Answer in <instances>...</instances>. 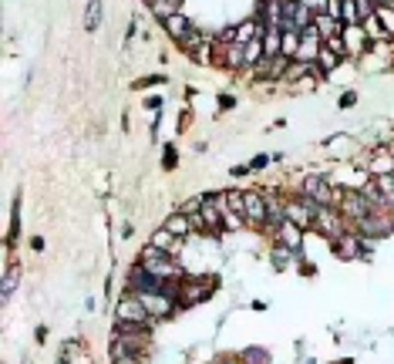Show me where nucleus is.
I'll return each mask as SVG.
<instances>
[{"instance_id": "22", "label": "nucleus", "mask_w": 394, "mask_h": 364, "mask_svg": "<svg viewBox=\"0 0 394 364\" xmlns=\"http://www.w3.org/2000/svg\"><path fill=\"white\" fill-rule=\"evenodd\" d=\"M314 27L320 31V38L323 41H330V38H340V31H344V24L334 17H327L323 10H317V17H314Z\"/></svg>"}, {"instance_id": "1", "label": "nucleus", "mask_w": 394, "mask_h": 364, "mask_svg": "<svg viewBox=\"0 0 394 364\" xmlns=\"http://www.w3.org/2000/svg\"><path fill=\"white\" fill-rule=\"evenodd\" d=\"M138 263L149 270L159 280H186V263H179L175 256H169L166 249H159L155 243H145L138 253Z\"/></svg>"}, {"instance_id": "11", "label": "nucleus", "mask_w": 394, "mask_h": 364, "mask_svg": "<svg viewBox=\"0 0 394 364\" xmlns=\"http://www.w3.org/2000/svg\"><path fill=\"white\" fill-rule=\"evenodd\" d=\"M125 284H129L131 293H162V290H166V280L152 277V273H149L145 267H142V263H135V267L129 270Z\"/></svg>"}, {"instance_id": "7", "label": "nucleus", "mask_w": 394, "mask_h": 364, "mask_svg": "<svg viewBox=\"0 0 394 364\" xmlns=\"http://www.w3.org/2000/svg\"><path fill=\"white\" fill-rule=\"evenodd\" d=\"M112 337H118V341L129 347L131 354H145V358H149V351H152V327L118 324V321H115V334H112Z\"/></svg>"}, {"instance_id": "9", "label": "nucleus", "mask_w": 394, "mask_h": 364, "mask_svg": "<svg viewBox=\"0 0 394 364\" xmlns=\"http://www.w3.org/2000/svg\"><path fill=\"white\" fill-rule=\"evenodd\" d=\"M330 249L337 253V260L344 263H354V260H367V247H364V236L357 230H347L344 236L330 240Z\"/></svg>"}, {"instance_id": "5", "label": "nucleus", "mask_w": 394, "mask_h": 364, "mask_svg": "<svg viewBox=\"0 0 394 364\" xmlns=\"http://www.w3.org/2000/svg\"><path fill=\"white\" fill-rule=\"evenodd\" d=\"M219 287L216 277H186L182 280V293H179V307L189 310V307H199L203 300H209L212 293Z\"/></svg>"}, {"instance_id": "18", "label": "nucleus", "mask_w": 394, "mask_h": 364, "mask_svg": "<svg viewBox=\"0 0 394 364\" xmlns=\"http://www.w3.org/2000/svg\"><path fill=\"white\" fill-rule=\"evenodd\" d=\"M293 260L300 263L303 253H297V249L283 247V243H277V240H273V247H270V263H273V270H290V267H293Z\"/></svg>"}, {"instance_id": "41", "label": "nucleus", "mask_w": 394, "mask_h": 364, "mask_svg": "<svg viewBox=\"0 0 394 364\" xmlns=\"http://www.w3.org/2000/svg\"><path fill=\"white\" fill-rule=\"evenodd\" d=\"M233 105H236V98L233 95H219V108H223V112H229Z\"/></svg>"}, {"instance_id": "21", "label": "nucleus", "mask_w": 394, "mask_h": 364, "mask_svg": "<svg viewBox=\"0 0 394 364\" xmlns=\"http://www.w3.org/2000/svg\"><path fill=\"white\" fill-rule=\"evenodd\" d=\"M283 51V27H266L263 31V54L266 58H280Z\"/></svg>"}, {"instance_id": "37", "label": "nucleus", "mask_w": 394, "mask_h": 364, "mask_svg": "<svg viewBox=\"0 0 394 364\" xmlns=\"http://www.w3.org/2000/svg\"><path fill=\"white\" fill-rule=\"evenodd\" d=\"M270 162H273V159H270V155H256V159H253V162H249V169H253V173H260V169H266V166H270Z\"/></svg>"}, {"instance_id": "45", "label": "nucleus", "mask_w": 394, "mask_h": 364, "mask_svg": "<svg viewBox=\"0 0 394 364\" xmlns=\"http://www.w3.org/2000/svg\"><path fill=\"white\" fill-rule=\"evenodd\" d=\"M20 364H34V361H31V358H24V361H20Z\"/></svg>"}, {"instance_id": "35", "label": "nucleus", "mask_w": 394, "mask_h": 364, "mask_svg": "<svg viewBox=\"0 0 394 364\" xmlns=\"http://www.w3.org/2000/svg\"><path fill=\"white\" fill-rule=\"evenodd\" d=\"M166 81H169L166 75H149V78H142V81H135L131 88H135V92H142V88H152V85H166Z\"/></svg>"}, {"instance_id": "15", "label": "nucleus", "mask_w": 394, "mask_h": 364, "mask_svg": "<svg viewBox=\"0 0 394 364\" xmlns=\"http://www.w3.org/2000/svg\"><path fill=\"white\" fill-rule=\"evenodd\" d=\"M303 236H307V230H303V226H297L293 219H283L280 230L273 233V240H277V243H283V247H290V249H297V253H303Z\"/></svg>"}, {"instance_id": "10", "label": "nucleus", "mask_w": 394, "mask_h": 364, "mask_svg": "<svg viewBox=\"0 0 394 364\" xmlns=\"http://www.w3.org/2000/svg\"><path fill=\"white\" fill-rule=\"evenodd\" d=\"M243 216L249 230H263L266 226V192L263 189H246L243 192Z\"/></svg>"}, {"instance_id": "14", "label": "nucleus", "mask_w": 394, "mask_h": 364, "mask_svg": "<svg viewBox=\"0 0 394 364\" xmlns=\"http://www.w3.org/2000/svg\"><path fill=\"white\" fill-rule=\"evenodd\" d=\"M320 48H323V38H320L317 27L310 24V27H303L300 31V51H297V58L293 61H310V64H317Z\"/></svg>"}, {"instance_id": "19", "label": "nucleus", "mask_w": 394, "mask_h": 364, "mask_svg": "<svg viewBox=\"0 0 394 364\" xmlns=\"http://www.w3.org/2000/svg\"><path fill=\"white\" fill-rule=\"evenodd\" d=\"M162 27H166V34H169V38L175 41V44H182V41L189 38V31H192L196 24H192V20H189L186 14H172L169 20H162Z\"/></svg>"}, {"instance_id": "34", "label": "nucleus", "mask_w": 394, "mask_h": 364, "mask_svg": "<svg viewBox=\"0 0 394 364\" xmlns=\"http://www.w3.org/2000/svg\"><path fill=\"white\" fill-rule=\"evenodd\" d=\"M340 20H344V24H360V10H357V0H344V7H340Z\"/></svg>"}, {"instance_id": "39", "label": "nucleus", "mask_w": 394, "mask_h": 364, "mask_svg": "<svg viewBox=\"0 0 394 364\" xmlns=\"http://www.w3.org/2000/svg\"><path fill=\"white\" fill-rule=\"evenodd\" d=\"M175 149H172V145H166V159H162V166H166V169H175V162H179V159H175Z\"/></svg>"}, {"instance_id": "6", "label": "nucleus", "mask_w": 394, "mask_h": 364, "mask_svg": "<svg viewBox=\"0 0 394 364\" xmlns=\"http://www.w3.org/2000/svg\"><path fill=\"white\" fill-rule=\"evenodd\" d=\"M337 210H340V216L347 219V226L354 230L357 223H360V219H364L367 212L374 210V203H371V199H367V196H364L360 189H344V192H340Z\"/></svg>"}, {"instance_id": "20", "label": "nucleus", "mask_w": 394, "mask_h": 364, "mask_svg": "<svg viewBox=\"0 0 394 364\" xmlns=\"http://www.w3.org/2000/svg\"><path fill=\"white\" fill-rule=\"evenodd\" d=\"M162 226H166V230L169 233H175V236H182V240H189V236H192V219H189L186 212H169V216H166V223H162Z\"/></svg>"}, {"instance_id": "25", "label": "nucleus", "mask_w": 394, "mask_h": 364, "mask_svg": "<svg viewBox=\"0 0 394 364\" xmlns=\"http://www.w3.org/2000/svg\"><path fill=\"white\" fill-rule=\"evenodd\" d=\"M179 7H182V0H155L149 10H152V14H155L159 20H169L172 14H182Z\"/></svg>"}, {"instance_id": "26", "label": "nucleus", "mask_w": 394, "mask_h": 364, "mask_svg": "<svg viewBox=\"0 0 394 364\" xmlns=\"http://www.w3.org/2000/svg\"><path fill=\"white\" fill-rule=\"evenodd\" d=\"M101 27V0H88V7H85V31H98Z\"/></svg>"}, {"instance_id": "28", "label": "nucleus", "mask_w": 394, "mask_h": 364, "mask_svg": "<svg viewBox=\"0 0 394 364\" xmlns=\"http://www.w3.org/2000/svg\"><path fill=\"white\" fill-rule=\"evenodd\" d=\"M240 364H270V351L266 347H243L240 351Z\"/></svg>"}, {"instance_id": "3", "label": "nucleus", "mask_w": 394, "mask_h": 364, "mask_svg": "<svg viewBox=\"0 0 394 364\" xmlns=\"http://www.w3.org/2000/svg\"><path fill=\"white\" fill-rule=\"evenodd\" d=\"M297 192L307 196V199H314L317 206H337L340 192H344V189H337V182H334V179H327V175H307Z\"/></svg>"}, {"instance_id": "30", "label": "nucleus", "mask_w": 394, "mask_h": 364, "mask_svg": "<svg viewBox=\"0 0 394 364\" xmlns=\"http://www.w3.org/2000/svg\"><path fill=\"white\" fill-rule=\"evenodd\" d=\"M17 233H20V196L14 199V206H10V230H7V247H14V243H17Z\"/></svg>"}, {"instance_id": "12", "label": "nucleus", "mask_w": 394, "mask_h": 364, "mask_svg": "<svg viewBox=\"0 0 394 364\" xmlns=\"http://www.w3.org/2000/svg\"><path fill=\"white\" fill-rule=\"evenodd\" d=\"M340 38L347 44V58H364L367 51H371V38L364 34V27L360 24H344V31H340Z\"/></svg>"}, {"instance_id": "29", "label": "nucleus", "mask_w": 394, "mask_h": 364, "mask_svg": "<svg viewBox=\"0 0 394 364\" xmlns=\"http://www.w3.org/2000/svg\"><path fill=\"white\" fill-rule=\"evenodd\" d=\"M297 51H300V31H283V51L280 54H286V58L293 61L297 58Z\"/></svg>"}, {"instance_id": "17", "label": "nucleus", "mask_w": 394, "mask_h": 364, "mask_svg": "<svg viewBox=\"0 0 394 364\" xmlns=\"http://www.w3.org/2000/svg\"><path fill=\"white\" fill-rule=\"evenodd\" d=\"M149 243H155L159 249H166V253L175 256V260H179V253H182V247H186V240H182V236H175V233H169L166 226H159V230L152 233Z\"/></svg>"}, {"instance_id": "16", "label": "nucleus", "mask_w": 394, "mask_h": 364, "mask_svg": "<svg viewBox=\"0 0 394 364\" xmlns=\"http://www.w3.org/2000/svg\"><path fill=\"white\" fill-rule=\"evenodd\" d=\"M367 173L371 175H391L394 173V149L391 145H377V149H371Z\"/></svg>"}, {"instance_id": "40", "label": "nucleus", "mask_w": 394, "mask_h": 364, "mask_svg": "<svg viewBox=\"0 0 394 364\" xmlns=\"http://www.w3.org/2000/svg\"><path fill=\"white\" fill-rule=\"evenodd\" d=\"M145 108H149V112H155V108H159V112H162V98L149 95V98H145Z\"/></svg>"}, {"instance_id": "27", "label": "nucleus", "mask_w": 394, "mask_h": 364, "mask_svg": "<svg viewBox=\"0 0 394 364\" xmlns=\"http://www.w3.org/2000/svg\"><path fill=\"white\" fill-rule=\"evenodd\" d=\"M266 58L263 54V38H256V41H249L246 44V71H256V64Z\"/></svg>"}, {"instance_id": "42", "label": "nucleus", "mask_w": 394, "mask_h": 364, "mask_svg": "<svg viewBox=\"0 0 394 364\" xmlns=\"http://www.w3.org/2000/svg\"><path fill=\"white\" fill-rule=\"evenodd\" d=\"M135 34H138V20L131 17V20H129V31H125V41H131Z\"/></svg>"}, {"instance_id": "4", "label": "nucleus", "mask_w": 394, "mask_h": 364, "mask_svg": "<svg viewBox=\"0 0 394 364\" xmlns=\"http://www.w3.org/2000/svg\"><path fill=\"white\" fill-rule=\"evenodd\" d=\"M360 236H371V240H384L394 233V210L391 206H374L360 223L354 226Z\"/></svg>"}, {"instance_id": "31", "label": "nucleus", "mask_w": 394, "mask_h": 364, "mask_svg": "<svg viewBox=\"0 0 394 364\" xmlns=\"http://www.w3.org/2000/svg\"><path fill=\"white\" fill-rule=\"evenodd\" d=\"M377 182V189H381V196H384V203L394 210V175H371Z\"/></svg>"}, {"instance_id": "46", "label": "nucleus", "mask_w": 394, "mask_h": 364, "mask_svg": "<svg viewBox=\"0 0 394 364\" xmlns=\"http://www.w3.org/2000/svg\"><path fill=\"white\" fill-rule=\"evenodd\" d=\"M377 3H384V0H377Z\"/></svg>"}, {"instance_id": "36", "label": "nucleus", "mask_w": 394, "mask_h": 364, "mask_svg": "<svg viewBox=\"0 0 394 364\" xmlns=\"http://www.w3.org/2000/svg\"><path fill=\"white\" fill-rule=\"evenodd\" d=\"M115 364H149V358H145V354H131V351H129L125 358H118Z\"/></svg>"}, {"instance_id": "8", "label": "nucleus", "mask_w": 394, "mask_h": 364, "mask_svg": "<svg viewBox=\"0 0 394 364\" xmlns=\"http://www.w3.org/2000/svg\"><path fill=\"white\" fill-rule=\"evenodd\" d=\"M314 230H317L320 236H327V243H330V240L344 236L351 226H347V219L340 216L337 206H320L317 216H314Z\"/></svg>"}, {"instance_id": "38", "label": "nucleus", "mask_w": 394, "mask_h": 364, "mask_svg": "<svg viewBox=\"0 0 394 364\" xmlns=\"http://www.w3.org/2000/svg\"><path fill=\"white\" fill-rule=\"evenodd\" d=\"M337 105H340V108H354V105H357V92H344Z\"/></svg>"}, {"instance_id": "24", "label": "nucleus", "mask_w": 394, "mask_h": 364, "mask_svg": "<svg viewBox=\"0 0 394 364\" xmlns=\"http://www.w3.org/2000/svg\"><path fill=\"white\" fill-rule=\"evenodd\" d=\"M340 64H344V58H340L337 51H330V48L323 44V48H320V54H317V68H320V71H323V75H334Z\"/></svg>"}, {"instance_id": "43", "label": "nucleus", "mask_w": 394, "mask_h": 364, "mask_svg": "<svg viewBox=\"0 0 394 364\" xmlns=\"http://www.w3.org/2000/svg\"><path fill=\"white\" fill-rule=\"evenodd\" d=\"M229 173H233V179H240V175L253 173V169H249V166H233V169H229Z\"/></svg>"}, {"instance_id": "23", "label": "nucleus", "mask_w": 394, "mask_h": 364, "mask_svg": "<svg viewBox=\"0 0 394 364\" xmlns=\"http://www.w3.org/2000/svg\"><path fill=\"white\" fill-rule=\"evenodd\" d=\"M17 284H20V267H17V263H10V267L3 270V284H0V300H3V304L14 297Z\"/></svg>"}, {"instance_id": "33", "label": "nucleus", "mask_w": 394, "mask_h": 364, "mask_svg": "<svg viewBox=\"0 0 394 364\" xmlns=\"http://www.w3.org/2000/svg\"><path fill=\"white\" fill-rule=\"evenodd\" d=\"M377 20L388 31V38H394V7L391 3H377Z\"/></svg>"}, {"instance_id": "32", "label": "nucleus", "mask_w": 394, "mask_h": 364, "mask_svg": "<svg viewBox=\"0 0 394 364\" xmlns=\"http://www.w3.org/2000/svg\"><path fill=\"white\" fill-rule=\"evenodd\" d=\"M360 27H364V34H367L371 41H391V38H388V31L381 27V20H377V14H374V17H367L364 24H360Z\"/></svg>"}, {"instance_id": "44", "label": "nucleus", "mask_w": 394, "mask_h": 364, "mask_svg": "<svg viewBox=\"0 0 394 364\" xmlns=\"http://www.w3.org/2000/svg\"><path fill=\"white\" fill-rule=\"evenodd\" d=\"M122 236H125V240H131V236H135V226H131V223H125V226H122Z\"/></svg>"}, {"instance_id": "13", "label": "nucleus", "mask_w": 394, "mask_h": 364, "mask_svg": "<svg viewBox=\"0 0 394 364\" xmlns=\"http://www.w3.org/2000/svg\"><path fill=\"white\" fill-rule=\"evenodd\" d=\"M142 300H145V307H149V314L155 317V321H166V317H175L182 307H179V300L175 297H169V293H138Z\"/></svg>"}, {"instance_id": "2", "label": "nucleus", "mask_w": 394, "mask_h": 364, "mask_svg": "<svg viewBox=\"0 0 394 364\" xmlns=\"http://www.w3.org/2000/svg\"><path fill=\"white\" fill-rule=\"evenodd\" d=\"M115 321H118V324H138V327L155 324V317L149 314L145 300H142L138 293H131V290H125V293L118 297V304H115Z\"/></svg>"}]
</instances>
